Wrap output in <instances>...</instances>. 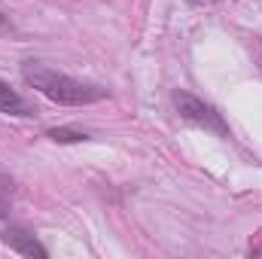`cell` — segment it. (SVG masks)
<instances>
[{
  "instance_id": "1",
  "label": "cell",
  "mask_w": 262,
  "mask_h": 259,
  "mask_svg": "<svg viewBox=\"0 0 262 259\" xmlns=\"http://www.w3.org/2000/svg\"><path fill=\"white\" fill-rule=\"evenodd\" d=\"M21 76H25V82L31 89H37L40 95H46L49 101L64 104V107H85V104H95V101L107 98L104 85L73 79L67 73H58V70L46 67L43 61H25L21 64Z\"/></svg>"
},
{
  "instance_id": "2",
  "label": "cell",
  "mask_w": 262,
  "mask_h": 259,
  "mask_svg": "<svg viewBox=\"0 0 262 259\" xmlns=\"http://www.w3.org/2000/svg\"><path fill=\"white\" fill-rule=\"evenodd\" d=\"M174 107H177V113H180L186 122L201 125L204 131H213V134H220V137H232V131L226 125L223 113H220L213 104H207V101H201L198 95H192V92L177 89V92H174Z\"/></svg>"
},
{
  "instance_id": "3",
  "label": "cell",
  "mask_w": 262,
  "mask_h": 259,
  "mask_svg": "<svg viewBox=\"0 0 262 259\" xmlns=\"http://www.w3.org/2000/svg\"><path fill=\"white\" fill-rule=\"evenodd\" d=\"M0 241H3L9 250H15L18 256H31V259H46L49 256V250H46L28 229H21V226H6V229L0 232Z\"/></svg>"
},
{
  "instance_id": "4",
  "label": "cell",
  "mask_w": 262,
  "mask_h": 259,
  "mask_svg": "<svg viewBox=\"0 0 262 259\" xmlns=\"http://www.w3.org/2000/svg\"><path fill=\"white\" fill-rule=\"evenodd\" d=\"M0 113H9V116H34L31 104L15 89H9V82H3V79H0Z\"/></svg>"
},
{
  "instance_id": "5",
  "label": "cell",
  "mask_w": 262,
  "mask_h": 259,
  "mask_svg": "<svg viewBox=\"0 0 262 259\" xmlns=\"http://www.w3.org/2000/svg\"><path fill=\"white\" fill-rule=\"evenodd\" d=\"M49 137L55 143H82V140H89L85 131H76V128H49Z\"/></svg>"
},
{
  "instance_id": "6",
  "label": "cell",
  "mask_w": 262,
  "mask_h": 259,
  "mask_svg": "<svg viewBox=\"0 0 262 259\" xmlns=\"http://www.w3.org/2000/svg\"><path fill=\"white\" fill-rule=\"evenodd\" d=\"M9 28H12V25H9V18H6V15L0 12V31H9Z\"/></svg>"
},
{
  "instance_id": "7",
  "label": "cell",
  "mask_w": 262,
  "mask_h": 259,
  "mask_svg": "<svg viewBox=\"0 0 262 259\" xmlns=\"http://www.w3.org/2000/svg\"><path fill=\"white\" fill-rule=\"evenodd\" d=\"M189 3H210V0H189Z\"/></svg>"
}]
</instances>
